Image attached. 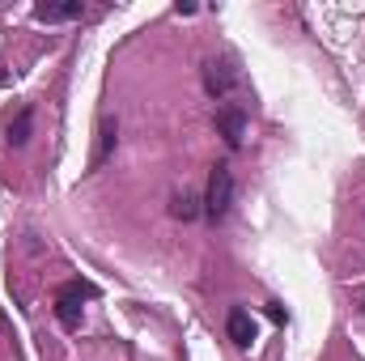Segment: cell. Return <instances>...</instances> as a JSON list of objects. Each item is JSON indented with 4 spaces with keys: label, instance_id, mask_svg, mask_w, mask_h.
I'll use <instances>...</instances> for the list:
<instances>
[{
    "label": "cell",
    "instance_id": "cell-1",
    "mask_svg": "<svg viewBox=\"0 0 365 361\" xmlns=\"http://www.w3.org/2000/svg\"><path fill=\"white\" fill-rule=\"evenodd\" d=\"M230 204H234V175H230V166H212V175H208V195H204V213H208L212 221H221V217L230 213Z\"/></svg>",
    "mask_w": 365,
    "mask_h": 361
},
{
    "label": "cell",
    "instance_id": "cell-2",
    "mask_svg": "<svg viewBox=\"0 0 365 361\" xmlns=\"http://www.w3.org/2000/svg\"><path fill=\"white\" fill-rule=\"evenodd\" d=\"M81 13H86L81 0H43V4H34L38 21H77Z\"/></svg>",
    "mask_w": 365,
    "mask_h": 361
},
{
    "label": "cell",
    "instance_id": "cell-3",
    "mask_svg": "<svg viewBox=\"0 0 365 361\" xmlns=\"http://www.w3.org/2000/svg\"><path fill=\"white\" fill-rule=\"evenodd\" d=\"M217 132H221L230 145H242V132H247L242 111H238V106H221V111H217Z\"/></svg>",
    "mask_w": 365,
    "mask_h": 361
},
{
    "label": "cell",
    "instance_id": "cell-4",
    "mask_svg": "<svg viewBox=\"0 0 365 361\" xmlns=\"http://www.w3.org/2000/svg\"><path fill=\"white\" fill-rule=\"evenodd\" d=\"M230 340L242 345V349H251V340H255V319H251L247 310H234V315H230Z\"/></svg>",
    "mask_w": 365,
    "mask_h": 361
},
{
    "label": "cell",
    "instance_id": "cell-5",
    "mask_svg": "<svg viewBox=\"0 0 365 361\" xmlns=\"http://www.w3.org/2000/svg\"><path fill=\"white\" fill-rule=\"evenodd\" d=\"M204 86H208L212 98H221V93L234 90V73H230L225 64H208V68H204Z\"/></svg>",
    "mask_w": 365,
    "mask_h": 361
},
{
    "label": "cell",
    "instance_id": "cell-6",
    "mask_svg": "<svg viewBox=\"0 0 365 361\" xmlns=\"http://www.w3.org/2000/svg\"><path fill=\"white\" fill-rule=\"evenodd\" d=\"M110 149H115V123L102 119V128H98V149H93V158H90V171H98V166L110 158Z\"/></svg>",
    "mask_w": 365,
    "mask_h": 361
},
{
    "label": "cell",
    "instance_id": "cell-7",
    "mask_svg": "<svg viewBox=\"0 0 365 361\" xmlns=\"http://www.w3.org/2000/svg\"><path fill=\"white\" fill-rule=\"evenodd\" d=\"M56 319H60V327L77 332V327H81V302H73V298H60V302H56Z\"/></svg>",
    "mask_w": 365,
    "mask_h": 361
},
{
    "label": "cell",
    "instance_id": "cell-8",
    "mask_svg": "<svg viewBox=\"0 0 365 361\" xmlns=\"http://www.w3.org/2000/svg\"><path fill=\"white\" fill-rule=\"evenodd\" d=\"M93 293H98V289H93V285H86V280H73V285H64V289H60V298H73V302L93 298Z\"/></svg>",
    "mask_w": 365,
    "mask_h": 361
},
{
    "label": "cell",
    "instance_id": "cell-9",
    "mask_svg": "<svg viewBox=\"0 0 365 361\" xmlns=\"http://www.w3.org/2000/svg\"><path fill=\"white\" fill-rule=\"evenodd\" d=\"M195 204H200V200H195L191 191H182L179 200H175V217H182V221H191V217H195Z\"/></svg>",
    "mask_w": 365,
    "mask_h": 361
},
{
    "label": "cell",
    "instance_id": "cell-10",
    "mask_svg": "<svg viewBox=\"0 0 365 361\" xmlns=\"http://www.w3.org/2000/svg\"><path fill=\"white\" fill-rule=\"evenodd\" d=\"M30 141V115H21L13 128H9V145H26Z\"/></svg>",
    "mask_w": 365,
    "mask_h": 361
},
{
    "label": "cell",
    "instance_id": "cell-11",
    "mask_svg": "<svg viewBox=\"0 0 365 361\" xmlns=\"http://www.w3.org/2000/svg\"><path fill=\"white\" fill-rule=\"evenodd\" d=\"M268 319H272V323H284V306H276L272 302V306H268Z\"/></svg>",
    "mask_w": 365,
    "mask_h": 361
}]
</instances>
